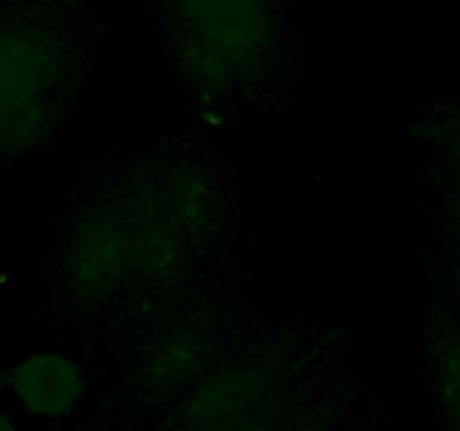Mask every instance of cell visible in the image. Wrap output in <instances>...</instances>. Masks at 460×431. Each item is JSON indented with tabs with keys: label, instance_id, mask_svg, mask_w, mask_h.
<instances>
[{
	"label": "cell",
	"instance_id": "cell-1",
	"mask_svg": "<svg viewBox=\"0 0 460 431\" xmlns=\"http://www.w3.org/2000/svg\"><path fill=\"white\" fill-rule=\"evenodd\" d=\"M4 382L30 416L48 420L75 413L85 395V375L79 364L52 350L34 353L13 364Z\"/></svg>",
	"mask_w": 460,
	"mask_h": 431
},
{
	"label": "cell",
	"instance_id": "cell-2",
	"mask_svg": "<svg viewBox=\"0 0 460 431\" xmlns=\"http://www.w3.org/2000/svg\"><path fill=\"white\" fill-rule=\"evenodd\" d=\"M436 400L449 431H460V335L440 341L436 355Z\"/></svg>",
	"mask_w": 460,
	"mask_h": 431
},
{
	"label": "cell",
	"instance_id": "cell-3",
	"mask_svg": "<svg viewBox=\"0 0 460 431\" xmlns=\"http://www.w3.org/2000/svg\"><path fill=\"white\" fill-rule=\"evenodd\" d=\"M0 431H22L21 425L13 420V416L3 407V404H0Z\"/></svg>",
	"mask_w": 460,
	"mask_h": 431
}]
</instances>
